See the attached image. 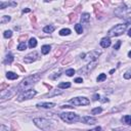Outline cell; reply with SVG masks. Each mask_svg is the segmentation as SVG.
I'll use <instances>...</instances> for the list:
<instances>
[{
    "label": "cell",
    "mask_w": 131,
    "mask_h": 131,
    "mask_svg": "<svg viewBox=\"0 0 131 131\" xmlns=\"http://www.w3.org/2000/svg\"><path fill=\"white\" fill-rule=\"evenodd\" d=\"M40 79V76L39 75H33L30 77H27L26 79H24L20 84L17 86V90L20 91H26V90H29L30 87H32L33 85H35Z\"/></svg>",
    "instance_id": "cell-1"
},
{
    "label": "cell",
    "mask_w": 131,
    "mask_h": 131,
    "mask_svg": "<svg viewBox=\"0 0 131 131\" xmlns=\"http://www.w3.org/2000/svg\"><path fill=\"white\" fill-rule=\"evenodd\" d=\"M126 29H127V24H119V25L114 26L108 32V35H109V37H117L123 34L126 31Z\"/></svg>",
    "instance_id": "cell-2"
},
{
    "label": "cell",
    "mask_w": 131,
    "mask_h": 131,
    "mask_svg": "<svg viewBox=\"0 0 131 131\" xmlns=\"http://www.w3.org/2000/svg\"><path fill=\"white\" fill-rule=\"evenodd\" d=\"M33 122H34L35 125H36L37 127H39L42 130H45V131L50 130L51 127H52V124L48 120H46L44 118H35L33 120Z\"/></svg>",
    "instance_id": "cell-3"
},
{
    "label": "cell",
    "mask_w": 131,
    "mask_h": 131,
    "mask_svg": "<svg viewBox=\"0 0 131 131\" xmlns=\"http://www.w3.org/2000/svg\"><path fill=\"white\" fill-rule=\"evenodd\" d=\"M60 118L64 122L66 123H69V124H72V123H76L80 120L79 116L75 113H63V114H60Z\"/></svg>",
    "instance_id": "cell-4"
},
{
    "label": "cell",
    "mask_w": 131,
    "mask_h": 131,
    "mask_svg": "<svg viewBox=\"0 0 131 131\" xmlns=\"http://www.w3.org/2000/svg\"><path fill=\"white\" fill-rule=\"evenodd\" d=\"M37 94V91L36 90H33V89H29V90H26L24 91L23 93H21L17 97V100L19 101H23V100H26V99H31L33 98L35 95Z\"/></svg>",
    "instance_id": "cell-5"
},
{
    "label": "cell",
    "mask_w": 131,
    "mask_h": 131,
    "mask_svg": "<svg viewBox=\"0 0 131 131\" xmlns=\"http://www.w3.org/2000/svg\"><path fill=\"white\" fill-rule=\"evenodd\" d=\"M70 102L74 104V106H88L90 103L89 99L86 97H75L70 99Z\"/></svg>",
    "instance_id": "cell-6"
},
{
    "label": "cell",
    "mask_w": 131,
    "mask_h": 131,
    "mask_svg": "<svg viewBox=\"0 0 131 131\" xmlns=\"http://www.w3.org/2000/svg\"><path fill=\"white\" fill-rule=\"evenodd\" d=\"M38 57H39L38 52L37 51H33V52H31V53H29V54H27V55L25 56L24 62L26 64H31V63L35 62V60H37Z\"/></svg>",
    "instance_id": "cell-7"
},
{
    "label": "cell",
    "mask_w": 131,
    "mask_h": 131,
    "mask_svg": "<svg viewBox=\"0 0 131 131\" xmlns=\"http://www.w3.org/2000/svg\"><path fill=\"white\" fill-rule=\"evenodd\" d=\"M100 54V52H98V51H91L90 53H87L86 55H85V59L87 60V62H92V60H95L97 57H98V55Z\"/></svg>",
    "instance_id": "cell-8"
},
{
    "label": "cell",
    "mask_w": 131,
    "mask_h": 131,
    "mask_svg": "<svg viewBox=\"0 0 131 131\" xmlns=\"http://www.w3.org/2000/svg\"><path fill=\"white\" fill-rule=\"evenodd\" d=\"M96 65H97V63L96 62H94V63H90L89 65H87V66H85L83 69H81V70H79V73H84V74H88L91 70H93L95 67H96Z\"/></svg>",
    "instance_id": "cell-9"
},
{
    "label": "cell",
    "mask_w": 131,
    "mask_h": 131,
    "mask_svg": "<svg viewBox=\"0 0 131 131\" xmlns=\"http://www.w3.org/2000/svg\"><path fill=\"white\" fill-rule=\"evenodd\" d=\"M81 121L83 122V123H85V124H90V125H93V124H95L97 122L96 119L93 118V117H90V116H85V117H83L81 119Z\"/></svg>",
    "instance_id": "cell-10"
},
{
    "label": "cell",
    "mask_w": 131,
    "mask_h": 131,
    "mask_svg": "<svg viewBox=\"0 0 131 131\" xmlns=\"http://www.w3.org/2000/svg\"><path fill=\"white\" fill-rule=\"evenodd\" d=\"M13 91L10 89V90H2L1 91V100H4V99H7V98H9L11 97L12 95H13Z\"/></svg>",
    "instance_id": "cell-11"
},
{
    "label": "cell",
    "mask_w": 131,
    "mask_h": 131,
    "mask_svg": "<svg viewBox=\"0 0 131 131\" xmlns=\"http://www.w3.org/2000/svg\"><path fill=\"white\" fill-rule=\"evenodd\" d=\"M38 108H43V109H51L55 107V103L53 102H40L37 104Z\"/></svg>",
    "instance_id": "cell-12"
},
{
    "label": "cell",
    "mask_w": 131,
    "mask_h": 131,
    "mask_svg": "<svg viewBox=\"0 0 131 131\" xmlns=\"http://www.w3.org/2000/svg\"><path fill=\"white\" fill-rule=\"evenodd\" d=\"M89 21H90V14L89 13H83L81 15V22H82V24L88 25L89 24Z\"/></svg>",
    "instance_id": "cell-13"
},
{
    "label": "cell",
    "mask_w": 131,
    "mask_h": 131,
    "mask_svg": "<svg viewBox=\"0 0 131 131\" xmlns=\"http://www.w3.org/2000/svg\"><path fill=\"white\" fill-rule=\"evenodd\" d=\"M100 45L103 48L110 47V45H111V40H110V38H102L101 41H100Z\"/></svg>",
    "instance_id": "cell-14"
},
{
    "label": "cell",
    "mask_w": 131,
    "mask_h": 131,
    "mask_svg": "<svg viewBox=\"0 0 131 131\" xmlns=\"http://www.w3.org/2000/svg\"><path fill=\"white\" fill-rule=\"evenodd\" d=\"M16 2H0V8L4 9L5 6H15Z\"/></svg>",
    "instance_id": "cell-15"
},
{
    "label": "cell",
    "mask_w": 131,
    "mask_h": 131,
    "mask_svg": "<svg viewBox=\"0 0 131 131\" xmlns=\"http://www.w3.org/2000/svg\"><path fill=\"white\" fill-rule=\"evenodd\" d=\"M6 77H7V79H9V80H15V79L19 78V76H17L15 73H13V72H7Z\"/></svg>",
    "instance_id": "cell-16"
},
{
    "label": "cell",
    "mask_w": 131,
    "mask_h": 131,
    "mask_svg": "<svg viewBox=\"0 0 131 131\" xmlns=\"http://www.w3.org/2000/svg\"><path fill=\"white\" fill-rule=\"evenodd\" d=\"M50 49H51L50 45H43L42 48H41V52H42L43 54H47V53H49Z\"/></svg>",
    "instance_id": "cell-17"
},
{
    "label": "cell",
    "mask_w": 131,
    "mask_h": 131,
    "mask_svg": "<svg viewBox=\"0 0 131 131\" xmlns=\"http://www.w3.org/2000/svg\"><path fill=\"white\" fill-rule=\"evenodd\" d=\"M122 122H124L125 124H127V125H130V126H131V116H130V115L124 116L123 118H122Z\"/></svg>",
    "instance_id": "cell-18"
},
{
    "label": "cell",
    "mask_w": 131,
    "mask_h": 131,
    "mask_svg": "<svg viewBox=\"0 0 131 131\" xmlns=\"http://www.w3.org/2000/svg\"><path fill=\"white\" fill-rule=\"evenodd\" d=\"M55 30V28L53 27V26H46V27L43 28V31H44V33H52Z\"/></svg>",
    "instance_id": "cell-19"
},
{
    "label": "cell",
    "mask_w": 131,
    "mask_h": 131,
    "mask_svg": "<svg viewBox=\"0 0 131 131\" xmlns=\"http://www.w3.org/2000/svg\"><path fill=\"white\" fill-rule=\"evenodd\" d=\"M69 87H71V83L70 82H63L58 84V88L60 89H66V88H69Z\"/></svg>",
    "instance_id": "cell-20"
},
{
    "label": "cell",
    "mask_w": 131,
    "mask_h": 131,
    "mask_svg": "<svg viewBox=\"0 0 131 131\" xmlns=\"http://www.w3.org/2000/svg\"><path fill=\"white\" fill-rule=\"evenodd\" d=\"M37 46V40L35 39V38H31L29 40V47L30 48H34V47H36Z\"/></svg>",
    "instance_id": "cell-21"
},
{
    "label": "cell",
    "mask_w": 131,
    "mask_h": 131,
    "mask_svg": "<svg viewBox=\"0 0 131 131\" xmlns=\"http://www.w3.org/2000/svg\"><path fill=\"white\" fill-rule=\"evenodd\" d=\"M12 62H13V56H12V54L8 53V54L6 55V57H5L4 63H5V64H11Z\"/></svg>",
    "instance_id": "cell-22"
},
{
    "label": "cell",
    "mask_w": 131,
    "mask_h": 131,
    "mask_svg": "<svg viewBox=\"0 0 131 131\" xmlns=\"http://www.w3.org/2000/svg\"><path fill=\"white\" fill-rule=\"evenodd\" d=\"M70 34H71V30L70 29H63L59 31L60 36H67V35H70Z\"/></svg>",
    "instance_id": "cell-23"
},
{
    "label": "cell",
    "mask_w": 131,
    "mask_h": 131,
    "mask_svg": "<svg viewBox=\"0 0 131 131\" xmlns=\"http://www.w3.org/2000/svg\"><path fill=\"white\" fill-rule=\"evenodd\" d=\"M75 30L78 34H82L83 33V28H82V25L80 24H76L75 25Z\"/></svg>",
    "instance_id": "cell-24"
},
{
    "label": "cell",
    "mask_w": 131,
    "mask_h": 131,
    "mask_svg": "<svg viewBox=\"0 0 131 131\" xmlns=\"http://www.w3.org/2000/svg\"><path fill=\"white\" fill-rule=\"evenodd\" d=\"M10 20H11V17L9 15H3L1 17V21H0V23H1V24H5V23H8Z\"/></svg>",
    "instance_id": "cell-25"
},
{
    "label": "cell",
    "mask_w": 131,
    "mask_h": 131,
    "mask_svg": "<svg viewBox=\"0 0 131 131\" xmlns=\"http://www.w3.org/2000/svg\"><path fill=\"white\" fill-rule=\"evenodd\" d=\"M102 112V109L101 108H95L91 111V114L92 115H97V114H100V113Z\"/></svg>",
    "instance_id": "cell-26"
},
{
    "label": "cell",
    "mask_w": 131,
    "mask_h": 131,
    "mask_svg": "<svg viewBox=\"0 0 131 131\" xmlns=\"http://www.w3.org/2000/svg\"><path fill=\"white\" fill-rule=\"evenodd\" d=\"M107 79V75L106 74H100L98 77H97V82H102V81H104Z\"/></svg>",
    "instance_id": "cell-27"
},
{
    "label": "cell",
    "mask_w": 131,
    "mask_h": 131,
    "mask_svg": "<svg viewBox=\"0 0 131 131\" xmlns=\"http://www.w3.org/2000/svg\"><path fill=\"white\" fill-rule=\"evenodd\" d=\"M26 48H27V45H26V43H25V42H21V43H20V45L17 46V49H19L20 51H23V50H25Z\"/></svg>",
    "instance_id": "cell-28"
},
{
    "label": "cell",
    "mask_w": 131,
    "mask_h": 131,
    "mask_svg": "<svg viewBox=\"0 0 131 131\" xmlns=\"http://www.w3.org/2000/svg\"><path fill=\"white\" fill-rule=\"evenodd\" d=\"M3 36H4V38H10L11 36H12V32L11 31H5L4 33H3Z\"/></svg>",
    "instance_id": "cell-29"
},
{
    "label": "cell",
    "mask_w": 131,
    "mask_h": 131,
    "mask_svg": "<svg viewBox=\"0 0 131 131\" xmlns=\"http://www.w3.org/2000/svg\"><path fill=\"white\" fill-rule=\"evenodd\" d=\"M66 74H67V76H73L74 74H75V71H74V69H70V70H67L66 71Z\"/></svg>",
    "instance_id": "cell-30"
},
{
    "label": "cell",
    "mask_w": 131,
    "mask_h": 131,
    "mask_svg": "<svg viewBox=\"0 0 131 131\" xmlns=\"http://www.w3.org/2000/svg\"><path fill=\"white\" fill-rule=\"evenodd\" d=\"M124 78H125V79H130V78H131V70H129V71H127L124 74Z\"/></svg>",
    "instance_id": "cell-31"
},
{
    "label": "cell",
    "mask_w": 131,
    "mask_h": 131,
    "mask_svg": "<svg viewBox=\"0 0 131 131\" xmlns=\"http://www.w3.org/2000/svg\"><path fill=\"white\" fill-rule=\"evenodd\" d=\"M0 131H9V129H8V127H6L5 125H1L0 126Z\"/></svg>",
    "instance_id": "cell-32"
},
{
    "label": "cell",
    "mask_w": 131,
    "mask_h": 131,
    "mask_svg": "<svg viewBox=\"0 0 131 131\" xmlns=\"http://www.w3.org/2000/svg\"><path fill=\"white\" fill-rule=\"evenodd\" d=\"M121 43H122L121 41H117V43L114 45V49H115V50H118V49H119V47H120V45H121Z\"/></svg>",
    "instance_id": "cell-33"
},
{
    "label": "cell",
    "mask_w": 131,
    "mask_h": 131,
    "mask_svg": "<svg viewBox=\"0 0 131 131\" xmlns=\"http://www.w3.org/2000/svg\"><path fill=\"white\" fill-rule=\"evenodd\" d=\"M56 94H62V91H54L53 93L48 94V96H53V95H56Z\"/></svg>",
    "instance_id": "cell-34"
},
{
    "label": "cell",
    "mask_w": 131,
    "mask_h": 131,
    "mask_svg": "<svg viewBox=\"0 0 131 131\" xmlns=\"http://www.w3.org/2000/svg\"><path fill=\"white\" fill-rule=\"evenodd\" d=\"M93 99H94V100H97V99L100 100V96H99L98 94H94V95H93Z\"/></svg>",
    "instance_id": "cell-35"
},
{
    "label": "cell",
    "mask_w": 131,
    "mask_h": 131,
    "mask_svg": "<svg viewBox=\"0 0 131 131\" xmlns=\"http://www.w3.org/2000/svg\"><path fill=\"white\" fill-rule=\"evenodd\" d=\"M75 82L76 83H82L83 80H82V78H77V79H75Z\"/></svg>",
    "instance_id": "cell-36"
},
{
    "label": "cell",
    "mask_w": 131,
    "mask_h": 131,
    "mask_svg": "<svg viewBox=\"0 0 131 131\" xmlns=\"http://www.w3.org/2000/svg\"><path fill=\"white\" fill-rule=\"evenodd\" d=\"M60 108H62V109H72L73 107H70V106H62Z\"/></svg>",
    "instance_id": "cell-37"
},
{
    "label": "cell",
    "mask_w": 131,
    "mask_h": 131,
    "mask_svg": "<svg viewBox=\"0 0 131 131\" xmlns=\"http://www.w3.org/2000/svg\"><path fill=\"white\" fill-rule=\"evenodd\" d=\"M89 131H101V128L100 127H97V128H95L93 130H89Z\"/></svg>",
    "instance_id": "cell-38"
},
{
    "label": "cell",
    "mask_w": 131,
    "mask_h": 131,
    "mask_svg": "<svg viewBox=\"0 0 131 131\" xmlns=\"http://www.w3.org/2000/svg\"><path fill=\"white\" fill-rule=\"evenodd\" d=\"M102 98H103V99H100L102 102H108V101H109V99H108V98H106V97H102Z\"/></svg>",
    "instance_id": "cell-39"
},
{
    "label": "cell",
    "mask_w": 131,
    "mask_h": 131,
    "mask_svg": "<svg viewBox=\"0 0 131 131\" xmlns=\"http://www.w3.org/2000/svg\"><path fill=\"white\" fill-rule=\"evenodd\" d=\"M23 12H30V9H29V8H26V9L23 10Z\"/></svg>",
    "instance_id": "cell-40"
},
{
    "label": "cell",
    "mask_w": 131,
    "mask_h": 131,
    "mask_svg": "<svg viewBox=\"0 0 131 131\" xmlns=\"http://www.w3.org/2000/svg\"><path fill=\"white\" fill-rule=\"evenodd\" d=\"M128 36H130L131 37V28L129 29V31H128Z\"/></svg>",
    "instance_id": "cell-41"
},
{
    "label": "cell",
    "mask_w": 131,
    "mask_h": 131,
    "mask_svg": "<svg viewBox=\"0 0 131 131\" xmlns=\"http://www.w3.org/2000/svg\"><path fill=\"white\" fill-rule=\"evenodd\" d=\"M128 56H129V57H131V50L128 52Z\"/></svg>",
    "instance_id": "cell-42"
},
{
    "label": "cell",
    "mask_w": 131,
    "mask_h": 131,
    "mask_svg": "<svg viewBox=\"0 0 131 131\" xmlns=\"http://www.w3.org/2000/svg\"><path fill=\"white\" fill-rule=\"evenodd\" d=\"M116 131H120V130H116Z\"/></svg>",
    "instance_id": "cell-43"
}]
</instances>
